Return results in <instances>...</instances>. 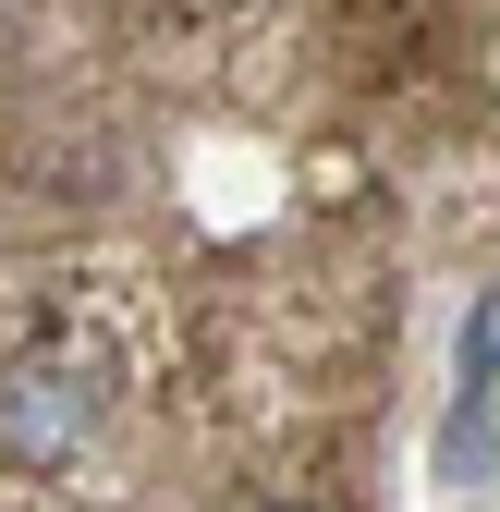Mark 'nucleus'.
<instances>
[{
	"instance_id": "nucleus-2",
	"label": "nucleus",
	"mask_w": 500,
	"mask_h": 512,
	"mask_svg": "<svg viewBox=\"0 0 500 512\" xmlns=\"http://www.w3.org/2000/svg\"><path fill=\"white\" fill-rule=\"evenodd\" d=\"M281 512H305V500H281Z\"/></svg>"
},
{
	"instance_id": "nucleus-1",
	"label": "nucleus",
	"mask_w": 500,
	"mask_h": 512,
	"mask_svg": "<svg viewBox=\"0 0 500 512\" xmlns=\"http://www.w3.org/2000/svg\"><path fill=\"white\" fill-rule=\"evenodd\" d=\"M110 427V366L74 354V342H37L0 366V464L13 476H61L74 452H98Z\"/></svg>"
}]
</instances>
